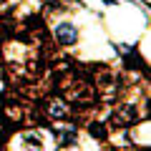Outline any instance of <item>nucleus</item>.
Segmentation results:
<instances>
[{
  "label": "nucleus",
  "mask_w": 151,
  "mask_h": 151,
  "mask_svg": "<svg viewBox=\"0 0 151 151\" xmlns=\"http://www.w3.org/2000/svg\"><path fill=\"white\" fill-rule=\"evenodd\" d=\"M45 3H48L50 8H55V5H58V0H45Z\"/></svg>",
  "instance_id": "6"
},
{
  "label": "nucleus",
  "mask_w": 151,
  "mask_h": 151,
  "mask_svg": "<svg viewBox=\"0 0 151 151\" xmlns=\"http://www.w3.org/2000/svg\"><path fill=\"white\" fill-rule=\"evenodd\" d=\"M45 113H48L50 119H65L68 116V108H65V103L60 98H50L48 106H45Z\"/></svg>",
  "instance_id": "3"
},
{
  "label": "nucleus",
  "mask_w": 151,
  "mask_h": 151,
  "mask_svg": "<svg viewBox=\"0 0 151 151\" xmlns=\"http://www.w3.org/2000/svg\"><path fill=\"white\" fill-rule=\"evenodd\" d=\"M91 136L93 139H106V129H103V124H91Z\"/></svg>",
  "instance_id": "5"
},
{
  "label": "nucleus",
  "mask_w": 151,
  "mask_h": 151,
  "mask_svg": "<svg viewBox=\"0 0 151 151\" xmlns=\"http://www.w3.org/2000/svg\"><path fill=\"white\" fill-rule=\"evenodd\" d=\"M20 144H23L20 151H40L43 141H40V136H38V134H23L20 136Z\"/></svg>",
  "instance_id": "4"
},
{
  "label": "nucleus",
  "mask_w": 151,
  "mask_h": 151,
  "mask_svg": "<svg viewBox=\"0 0 151 151\" xmlns=\"http://www.w3.org/2000/svg\"><path fill=\"white\" fill-rule=\"evenodd\" d=\"M136 119H139V111H136V106H131V103L119 106L116 113H113V124L116 126H129V124H134Z\"/></svg>",
  "instance_id": "2"
},
{
  "label": "nucleus",
  "mask_w": 151,
  "mask_h": 151,
  "mask_svg": "<svg viewBox=\"0 0 151 151\" xmlns=\"http://www.w3.org/2000/svg\"><path fill=\"white\" fill-rule=\"evenodd\" d=\"M53 35H55V40H58L60 45H76V40H78V30H76V25H70V23L55 25Z\"/></svg>",
  "instance_id": "1"
}]
</instances>
